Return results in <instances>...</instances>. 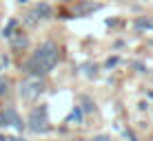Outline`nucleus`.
I'll return each mask as SVG.
<instances>
[{"mask_svg":"<svg viewBox=\"0 0 153 141\" xmlns=\"http://www.w3.org/2000/svg\"><path fill=\"white\" fill-rule=\"evenodd\" d=\"M56 64H58V49H56V44L53 42H42L38 49L33 51V55L27 60L25 71H27L29 75L38 77V75L49 73Z\"/></svg>","mask_w":153,"mask_h":141,"instance_id":"obj_1","label":"nucleus"},{"mask_svg":"<svg viewBox=\"0 0 153 141\" xmlns=\"http://www.w3.org/2000/svg\"><path fill=\"white\" fill-rule=\"evenodd\" d=\"M42 91H45L42 80H38V77H33V75L27 77V80H22V84H20V97H22L25 102H33Z\"/></svg>","mask_w":153,"mask_h":141,"instance_id":"obj_2","label":"nucleus"},{"mask_svg":"<svg viewBox=\"0 0 153 141\" xmlns=\"http://www.w3.org/2000/svg\"><path fill=\"white\" fill-rule=\"evenodd\" d=\"M29 128L33 132H47L49 130V115H47V106H36L29 115Z\"/></svg>","mask_w":153,"mask_h":141,"instance_id":"obj_3","label":"nucleus"},{"mask_svg":"<svg viewBox=\"0 0 153 141\" xmlns=\"http://www.w3.org/2000/svg\"><path fill=\"white\" fill-rule=\"evenodd\" d=\"M0 126H13V128L22 130V119L18 117V113H16V110L7 108V110L0 113Z\"/></svg>","mask_w":153,"mask_h":141,"instance_id":"obj_4","label":"nucleus"},{"mask_svg":"<svg viewBox=\"0 0 153 141\" xmlns=\"http://www.w3.org/2000/svg\"><path fill=\"white\" fill-rule=\"evenodd\" d=\"M49 18H51V7L47 2H40V4H36L33 13L29 15V22H36V20H49Z\"/></svg>","mask_w":153,"mask_h":141,"instance_id":"obj_5","label":"nucleus"},{"mask_svg":"<svg viewBox=\"0 0 153 141\" xmlns=\"http://www.w3.org/2000/svg\"><path fill=\"white\" fill-rule=\"evenodd\" d=\"M135 29H153V18H135Z\"/></svg>","mask_w":153,"mask_h":141,"instance_id":"obj_6","label":"nucleus"},{"mask_svg":"<svg viewBox=\"0 0 153 141\" xmlns=\"http://www.w3.org/2000/svg\"><path fill=\"white\" fill-rule=\"evenodd\" d=\"M11 44H13V49H25L27 46V38H22V35H18V38H11Z\"/></svg>","mask_w":153,"mask_h":141,"instance_id":"obj_7","label":"nucleus"},{"mask_svg":"<svg viewBox=\"0 0 153 141\" xmlns=\"http://www.w3.org/2000/svg\"><path fill=\"white\" fill-rule=\"evenodd\" d=\"M80 119H82V108L78 106V108H73V113L67 117V121H80Z\"/></svg>","mask_w":153,"mask_h":141,"instance_id":"obj_8","label":"nucleus"},{"mask_svg":"<svg viewBox=\"0 0 153 141\" xmlns=\"http://www.w3.org/2000/svg\"><path fill=\"white\" fill-rule=\"evenodd\" d=\"M16 27H18V22H16V20H11V22L7 24V29H4V38H11V33L16 31Z\"/></svg>","mask_w":153,"mask_h":141,"instance_id":"obj_9","label":"nucleus"},{"mask_svg":"<svg viewBox=\"0 0 153 141\" xmlns=\"http://www.w3.org/2000/svg\"><path fill=\"white\" fill-rule=\"evenodd\" d=\"M82 110H87V113H91V110H93L91 99H82Z\"/></svg>","mask_w":153,"mask_h":141,"instance_id":"obj_10","label":"nucleus"},{"mask_svg":"<svg viewBox=\"0 0 153 141\" xmlns=\"http://www.w3.org/2000/svg\"><path fill=\"white\" fill-rule=\"evenodd\" d=\"M91 141H111V139H109V134H98V137H93Z\"/></svg>","mask_w":153,"mask_h":141,"instance_id":"obj_11","label":"nucleus"},{"mask_svg":"<svg viewBox=\"0 0 153 141\" xmlns=\"http://www.w3.org/2000/svg\"><path fill=\"white\" fill-rule=\"evenodd\" d=\"M7 93V82H0V95H4Z\"/></svg>","mask_w":153,"mask_h":141,"instance_id":"obj_12","label":"nucleus"},{"mask_svg":"<svg viewBox=\"0 0 153 141\" xmlns=\"http://www.w3.org/2000/svg\"><path fill=\"white\" fill-rule=\"evenodd\" d=\"M126 137H129L131 141H138V137H135V134H133V132H131V130H126Z\"/></svg>","mask_w":153,"mask_h":141,"instance_id":"obj_13","label":"nucleus"},{"mask_svg":"<svg viewBox=\"0 0 153 141\" xmlns=\"http://www.w3.org/2000/svg\"><path fill=\"white\" fill-rule=\"evenodd\" d=\"M115 64H118V57H111V60L107 62V66H115Z\"/></svg>","mask_w":153,"mask_h":141,"instance_id":"obj_14","label":"nucleus"},{"mask_svg":"<svg viewBox=\"0 0 153 141\" xmlns=\"http://www.w3.org/2000/svg\"><path fill=\"white\" fill-rule=\"evenodd\" d=\"M146 95H149V99H153V91H149V93H146Z\"/></svg>","mask_w":153,"mask_h":141,"instance_id":"obj_15","label":"nucleus"}]
</instances>
